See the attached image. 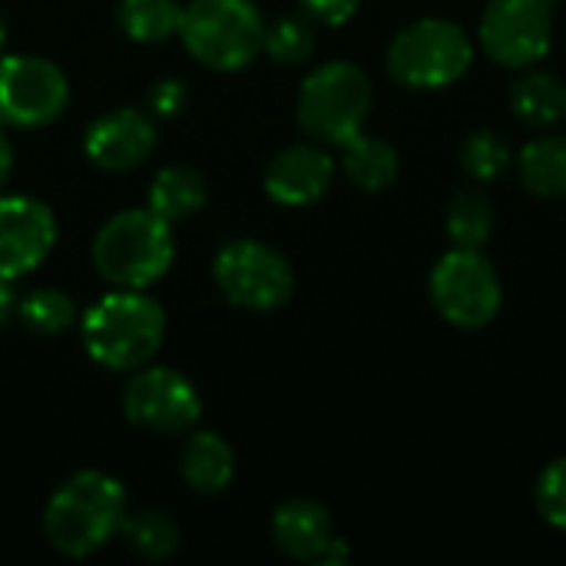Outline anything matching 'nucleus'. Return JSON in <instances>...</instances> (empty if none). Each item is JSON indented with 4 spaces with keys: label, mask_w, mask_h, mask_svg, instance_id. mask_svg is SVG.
Masks as SVG:
<instances>
[{
    "label": "nucleus",
    "mask_w": 566,
    "mask_h": 566,
    "mask_svg": "<svg viewBox=\"0 0 566 566\" xmlns=\"http://www.w3.org/2000/svg\"><path fill=\"white\" fill-rule=\"evenodd\" d=\"M129 514L126 488L106 471H76L43 507V534L50 547L70 560H86L103 551Z\"/></svg>",
    "instance_id": "obj_1"
},
{
    "label": "nucleus",
    "mask_w": 566,
    "mask_h": 566,
    "mask_svg": "<svg viewBox=\"0 0 566 566\" xmlns=\"http://www.w3.org/2000/svg\"><path fill=\"white\" fill-rule=\"evenodd\" d=\"M80 338L99 368L129 375L159 355L166 312L143 289H113L80 315Z\"/></svg>",
    "instance_id": "obj_2"
},
{
    "label": "nucleus",
    "mask_w": 566,
    "mask_h": 566,
    "mask_svg": "<svg viewBox=\"0 0 566 566\" xmlns=\"http://www.w3.org/2000/svg\"><path fill=\"white\" fill-rule=\"evenodd\" d=\"M93 269L113 289H149L169 275L176 262L172 222L156 216L149 206L123 209L109 216L93 235Z\"/></svg>",
    "instance_id": "obj_3"
},
{
    "label": "nucleus",
    "mask_w": 566,
    "mask_h": 566,
    "mask_svg": "<svg viewBox=\"0 0 566 566\" xmlns=\"http://www.w3.org/2000/svg\"><path fill=\"white\" fill-rule=\"evenodd\" d=\"M186 53L216 73H239L265 46V17L255 0H192L182 10Z\"/></svg>",
    "instance_id": "obj_4"
},
{
    "label": "nucleus",
    "mask_w": 566,
    "mask_h": 566,
    "mask_svg": "<svg viewBox=\"0 0 566 566\" xmlns=\"http://www.w3.org/2000/svg\"><path fill=\"white\" fill-rule=\"evenodd\" d=\"M371 99L375 96L368 73L352 60H332L315 66L302 80L295 96V116L315 143L342 146L365 129Z\"/></svg>",
    "instance_id": "obj_5"
},
{
    "label": "nucleus",
    "mask_w": 566,
    "mask_h": 566,
    "mask_svg": "<svg viewBox=\"0 0 566 566\" xmlns=\"http://www.w3.org/2000/svg\"><path fill=\"white\" fill-rule=\"evenodd\" d=\"M474 43L468 30L444 17H421L395 33L388 73L408 90H441L468 73Z\"/></svg>",
    "instance_id": "obj_6"
},
{
    "label": "nucleus",
    "mask_w": 566,
    "mask_h": 566,
    "mask_svg": "<svg viewBox=\"0 0 566 566\" xmlns=\"http://www.w3.org/2000/svg\"><path fill=\"white\" fill-rule=\"evenodd\" d=\"M212 282L222 298L245 312H275L295 292L292 262L259 239H232L212 262Z\"/></svg>",
    "instance_id": "obj_7"
},
{
    "label": "nucleus",
    "mask_w": 566,
    "mask_h": 566,
    "mask_svg": "<svg viewBox=\"0 0 566 566\" xmlns=\"http://www.w3.org/2000/svg\"><path fill=\"white\" fill-rule=\"evenodd\" d=\"M428 292L434 308L454 328H484L494 322L504 302V285L491 259L481 249H451L438 259L428 279Z\"/></svg>",
    "instance_id": "obj_8"
},
{
    "label": "nucleus",
    "mask_w": 566,
    "mask_h": 566,
    "mask_svg": "<svg viewBox=\"0 0 566 566\" xmlns=\"http://www.w3.org/2000/svg\"><path fill=\"white\" fill-rule=\"evenodd\" d=\"M70 106L66 73L33 53L0 56V126L43 129L56 123Z\"/></svg>",
    "instance_id": "obj_9"
},
{
    "label": "nucleus",
    "mask_w": 566,
    "mask_h": 566,
    "mask_svg": "<svg viewBox=\"0 0 566 566\" xmlns=\"http://www.w3.org/2000/svg\"><path fill=\"white\" fill-rule=\"evenodd\" d=\"M123 415L129 424L153 434H186L202 418V395L182 371L149 361L129 371Z\"/></svg>",
    "instance_id": "obj_10"
},
{
    "label": "nucleus",
    "mask_w": 566,
    "mask_h": 566,
    "mask_svg": "<svg viewBox=\"0 0 566 566\" xmlns=\"http://www.w3.org/2000/svg\"><path fill=\"white\" fill-rule=\"evenodd\" d=\"M557 0H491L481 17V46L501 66H534L554 43Z\"/></svg>",
    "instance_id": "obj_11"
},
{
    "label": "nucleus",
    "mask_w": 566,
    "mask_h": 566,
    "mask_svg": "<svg viewBox=\"0 0 566 566\" xmlns=\"http://www.w3.org/2000/svg\"><path fill=\"white\" fill-rule=\"evenodd\" d=\"M56 216L36 196H0V279L36 272L56 245Z\"/></svg>",
    "instance_id": "obj_12"
},
{
    "label": "nucleus",
    "mask_w": 566,
    "mask_h": 566,
    "mask_svg": "<svg viewBox=\"0 0 566 566\" xmlns=\"http://www.w3.org/2000/svg\"><path fill=\"white\" fill-rule=\"evenodd\" d=\"M159 143V126L149 109L119 106L99 113L83 129V153L103 172H129L143 166Z\"/></svg>",
    "instance_id": "obj_13"
},
{
    "label": "nucleus",
    "mask_w": 566,
    "mask_h": 566,
    "mask_svg": "<svg viewBox=\"0 0 566 566\" xmlns=\"http://www.w3.org/2000/svg\"><path fill=\"white\" fill-rule=\"evenodd\" d=\"M335 182V159L318 143H295L279 149L262 176V186L272 202L302 209L318 202Z\"/></svg>",
    "instance_id": "obj_14"
},
{
    "label": "nucleus",
    "mask_w": 566,
    "mask_h": 566,
    "mask_svg": "<svg viewBox=\"0 0 566 566\" xmlns=\"http://www.w3.org/2000/svg\"><path fill=\"white\" fill-rule=\"evenodd\" d=\"M272 541L275 547L302 564H322L328 554L335 531H332V514L308 497H292L275 507L272 514Z\"/></svg>",
    "instance_id": "obj_15"
},
{
    "label": "nucleus",
    "mask_w": 566,
    "mask_h": 566,
    "mask_svg": "<svg viewBox=\"0 0 566 566\" xmlns=\"http://www.w3.org/2000/svg\"><path fill=\"white\" fill-rule=\"evenodd\" d=\"M179 474H182L186 488H192L202 497L222 494L235 478L232 444L216 431H192L186 438V448L179 458Z\"/></svg>",
    "instance_id": "obj_16"
},
{
    "label": "nucleus",
    "mask_w": 566,
    "mask_h": 566,
    "mask_svg": "<svg viewBox=\"0 0 566 566\" xmlns=\"http://www.w3.org/2000/svg\"><path fill=\"white\" fill-rule=\"evenodd\" d=\"M209 199L206 179L192 166H163L146 192V206L166 222H182L196 216Z\"/></svg>",
    "instance_id": "obj_17"
},
{
    "label": "nucleus",
    "mask_w": 566,
    "mask_h": 566,
    "mask_svg": "<svg viewBox=\"0 0 566 566\" xmlns=\"http://www.w3.org/2000/svg\"><path fill=\"white\" fill-rule=\"evenodd\" d=\"M342 169L352 179V186L365 192H381L398 179L401 163L391 143L368 133H355L348 143H342Z\"/></svg>",
    "instance_id": "obj_18"
},
{
    "label": "nucleus",
    "mask_w": 566,
    "mask_h": 566,
    "mask_svg": "<svg viewBox=\"0 0 566 566\" xmlns=\"http://www.w3.org/2000/svg\"><path fill=\"white\" fill-rule=\"evenodd\" d=\"M517 172L527 192L541 199L566 196V136L531 139L517 156Z\"/></svg>",
    "instance_id": "obj_19"
},
{
    "label": "nucleus",
    "mask_w": 566,
    "mask_h": 566,
    "mask_svg": "<svg viewBox=\"0 0 566 566\" xmlns=\"http://www.w3.org/2000/svg\"><path fill=\"white\" fill-rule=\"evenodd\" d=\"M182 3L179 0H119L116 3V23L133 43H166L179 36L182 23Z\"/></svg>",
    "instance_id": "obj_20"
},
{
    "label": "nucleus",
    "mask_w": 566,
    "mask_h": 566,
    "mask_svg": "<svg viewBox=\"0 0 566 566\" xmlns=\"http://www.w3.org/2000/svg\"><path fill=\"white\" fill-rule=\"evenodd\" d=\"M511 109L531 126H554L566 119V83L554 73H527L511 86Z\"/></svg>",
    "instance_id": "obj_21"
},
{
    "label": "nucleus",
    "mask_w": 566,
    "mask_h": 566,
    "mask_svg": "<svg viewBox=\"0 0 566 566\" xmlns=\"http://www.w3.org/2000/svg\"><path fill=\"white\" fill-rule=\"evenodd\" d=\"M17 318L23 322V328H27L30 335L53 338V335L70 332V328L76 325L80 312H76V302H73L63 289L40 285V289H30L27 295H20Z\"/></svg>",
    "instance_id": "obj_22"
},
{
    "label": "nucleus",
    "mask_w": 566,
    "mask_h": 566,
    "mask_svg": "<svg viewBox=\"0 0 566 566\" xmlns=\"http://www.w3.org/2000/svg\"><path fill=\"white\" fill-rule=\"evenodd\" d=\"M119 537L126 541V547L143 557V560H169L179 551V524L166 514V511H136L126 514Z\"/></svg>",
    "instance_id": "obj_23"
},
{
    "label": "nucleus",
    "mask_w": 566,
    "mask_h": 566,
    "mask_svg": "<svg viewBox=\"0 0 566 566\" xmlns=\"http://www.w3.org/2000/svg\"><path fill=\"white\" fill-rule=\"evenodd\" d=\"M494 232V206L484 189L464 186L448 206V235L458 249H481Z\"/></svg>",
    "instance_id": "obj_24"
},
{
    "label": "nucleus",
    "mask_w": 566,
    "mask_h": 566,
    "mask_svg": "<svg viewBox=\"0 0 566 566\" xmlns=\"http://www.w3.org/2000/svg\"><path fill=\"white\" fill-rule=\"evenodd\" d=\"M464 172L478 182H494L501 179L511 163H514V149L507 143V136H501L497 129H478L471 133L464 143H461V153H458Z\"/></svg>",
    "instance_id": "obj_25"
},
{
    "label": "nucleus",
    "mask_w": 566,
    "mask_h": 566,
    "mask_svg": "<svg viewBox=\"0 0 566 566\" xmlns=\"http://www.w3.org/2000/svg\"><path fill=\"white\" fill-rule=\"evenodd\" d=\"M262 53H269V60H275L279 66H298V63L312 60V53H315L312 20H305L298 13H285V17L265 23Z\"/></svg>",
    "instance_id": "obj_26"
},
{
    "label": "nucleus",
    "mask_w": 566,
    "mask_h": 566,
    "mask_svg": "<svg viewBox=\"0 0 566 566\" xmlns=\"http://www.w3.org/2000/svg\"><path fill=\"white\" fill-rule=\"evenodd\" d=\"M537 511L544 514L547 524L566 531V458H557L554 464L544 468L537 481Z\"/></svg>",
    "instance_id": "obj_27"
},
{
    "label": "nucleus",
    "mask_w": 566,
    "mask_h": 566,
    "mask_svg": "<svg viewBox=\"0 0 566 566\" xmlns=\"http://www.w3.org/2000/svg\"><path fill=\"white\" fill-rule=\"evenodd\" d=\"M189 103V86L176 76H166V80H156L146 93V109L156 116V119H172L186 109Z\"/></svg>",
    "instance_id": "obj_28"
},
{
    "label": "nucleus",
    "mask_w": 566,
    "mask_h": 566,
    "mask_svg": "<svg viewBox=\"0 0 566 566\" xmlns=\"http://www.w3.org/2000/svg\"><path fill=\"white\" fill-rule=\"evenodd\" d=\"M298 3H302V10H305L312 20L328 23V27L348 23V20L358 13V7H361V0H298Z\"/></svg>",
    "instance_id": "obj_29"
},
{
    "label": "nucleus",
    "mask_w": 566,
    "mask_h": 566,
    "mask_svg": "<svg viewBox=\"0 0 566 566\" xmlns=\"http://www.w3.org/2000/svg\"><path fill=\"white\" fill-rule=\"evenodd\" d=\"M17 305H20V295L13 289V282L10 279H0V328L17 318Z\"/></svg>",
    "instance_id": "obj_30"
},
{
    "label": "nucleus",
    "mask_w": 566,
    "mask_h": 566,
    "mask_svg": "<svg viewBox=\"0 0 566 566\" xmlns=\"http://www.w3.org/2000/svg\"><path fill=\"white\" fill-rule=\"evenodd\" d=\"M10 172H13V146H10V139H7V133L0 126V189L7 186Z\"/></svg>",
    "instance_id": "obj_31"
},
{
    "label": "nucleus",
    "mask_w": 566,
    "mask_h": 566,
    "mask_svg": "<svg viewBox=\"0 0 566 566\" xmlns=\"http://www.w3.org/2000/svg\"><path fill=\"white\" fill-rule=\"evenodd\" d=\"M3 46H7V27H3V20H0V56H3Z\"/></svg>",
    "instance_id": "obj_32"
}]
</instances>
